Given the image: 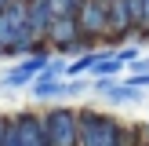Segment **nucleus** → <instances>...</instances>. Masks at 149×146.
Wrapping results in <instances>:
<instances>
[{"mask_svg": "<svg viewBox=\"0 0 149 146\" xmlns=\"http://www.w3.org/2000/svg\"><path fill=\"white\" fill-rule=\"evenodd\" d=\"M116 73H120V62L113 58V51H98V58L91 66V77L98 80V77H116Z\"/></svg>", "mask_w": 149, "mask_h": 146, "instance_id": "9", "label": "nucleus"}, {"mask_svg": "<svg viewBox=\"0 0 149 146\" xmlns=\"http://www.w3.org/2000/svg\"><path fill=\"white\" fill-rule=\"evenodd\" d=\"M77 26L84 40L106 36V0H84V7L77 11Z\"/></svg>", "mask_w": 149, "mask_h": 146, "instance_id": "4", "label": "nucleus"}, {"mask_svg": "<svg viewBox=\"0 0 149 146\" xmlns=\"http://www.w3.org/2000/svg\"><path fill=\"white\" fill-rule=\"evenodd\" d=\"M51 22H55V15H51L47 0H29V4H26V29H29L33 40H44V36H47Z\"/></svg>", "mask_w": 149, "mask_h": 146, "instance_id": "7", "label": "nucleus"}, {"mask_svg": "<svg viewBox=\"0 0 149 146\" xmlns=\"http://www.w3.org/2000/svg\"><path fill=\"white\" fill-rule=\"evenodd\" d=\"M138 0H106V33L113 40H124L131 29H138Z\"/></svg>", "mask_w": 149, "mask_h": 146, "instance_id": "2", "label": "nucleus"}, {"mask_svg": "<svg viewBox=\"0 0 149 146\" xmlns=\"http://www.w3.org/2000/svg\"><path fill=\"white\" fill-rule=\"evenodd\" d=\"M18 4H29V0H18Z\"/></svg>", "mask_w": 149, "mask_h": 146, "instance_id": "14", "label": "nucleus"}, {"mask_svg": "<svg viewBox=\"0 0 149 146\" xmlns=\"http://www.w3.org/2000/svg\"><path fill=\"white\" fill-rule=\"evenodd\" d=\"M11 128H15V139H18V146H51L47 135H44V121L36 113H15L11 117Z\"/></svg>", "mask_w": 149, "mask_h": 146, "instance_id": "6", "label": "nucleus"}, {"mask_svg": "<svg viewBox=\"0 0 149 146\" xmlns=\"http://www.w3.org/2000/svg\"><path fill=\"white\" fill-rule=\"evenodd\" d=\"M124 84H131L135 91H142V88H149V73H131V77L124 80Z\"/></svg>", "mask_w": 149, "mask_h": 146, "instance_id": "12", "label": "nucleus"}, {"mask_svg": "<svg viewBox=\"0 0 149 146\" xmlns=\"http://www.w3.org/2000/svg\"><path fill=\"white\" fill-rule=\"evenodd\" d=\"M113 58H116L120 66H127V62H138V44H127V48L113 51Z\"/></svg>", "mask_w": 149, "mask_h": 146, "instance_id": "11", "label": "nucleus"}, {"mask_svg": "<svg viewBox=\"0 0 149 146\" xmlns=\"http://www.w3.org/2000/svg\"><path fill=\"white\" fill-rule=\"evenodd\" d=\"M138 15H142L138 29H142V33H149V0H138Z\"/></svg>", "mask_w": 149, "mask_h": 146, "instance_id": "13", "label": "nucleus"}, {"mask_svg": "<svg viewBox=\"0 0 149 146\" xmlns=\"http://www.w3.org/2000/svg\"><path fill=\"white\" fill-rule=\"evenodd\" d=\"M47 4H51V15H55V18H65V15L77 18V11L84 7V0H47Z\"/></svg>", "mask_w": 149, "mask_h": 146, "instance_id": "10", "label": "nucleus"}, {"mask_svg": "<svg viewBox=\"0 0 149 146\" xmlns=\"http://www.w3.org/2000/svg\"><path fill=\"white\" fill-rule=\"evenodd\" d=\"M44 40H47L55 51H69V48H84V44H87L84 36H80L77 18H69V15L51 22V29H47V36H44Z\"/></svg>", "mask_w": 149, "mask_h": 146, "instance_id": "5", "label": "nucleus"}, {"mask_svg": "<svg viewBox=\"0 0 149 146\" xmlns=\"http://www.w3.org/2000/svg\"><path fill=\"white\" fill-rule=\"evenodd\" d=\"M40 121H44V135H47L51 146H77V110L55 106Z\"/></svg>", "mask_w": 149, "mask_h": 146, "instance_id": "1", "label": "nucleus"}, {"mask_svg": "<svg viewBox=\"0 0 149 146\" xmlns=\"http://www.w3.org/2000/svg\"><path fill=\"white\" fill-rule=\"evenodd\" d=\"M98 95H102L106 102H116V106H124V102L131 106V102H138V99H142V91H135L131 84H116V80L106 88V91H98Z\"/></svg>", "mask_w": 149, "mask_h": 146, "instance_id": "8", "label": "nucleus"}, {"mask_svg": "<svg viewBox=\"0 0 149 146\" xmlns=\"http://www.w3.org/2000/svg\"><path fill=\"white\" fill-rule=\"evenodd\" d=\"M47 62H51V51L40 44V48L33 51V58L18 62V66H15V69L4 77V88H7V91H11V88H29V84L36 80V73H40V69H47Z\"/></svg>", "mask_w": 149, "mask_h": 146, "instance_id": "3", "label": "nucleus"}]
</instances>
